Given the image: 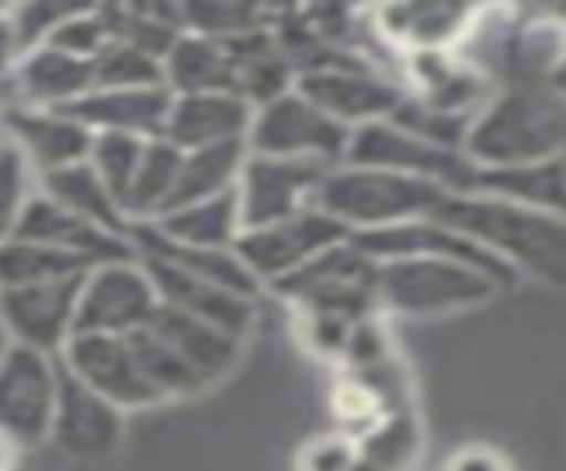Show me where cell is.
Instances as JSON below:
<instances>
[{
  "instance_id": "42",
  "label": "cell",
  "mask_w": 566,
  "mask_h": 471,
  "mask_svg": "<svg viewBox=\"0 0 566 471\" xmlns=\"http://www.w3.org/2000/svg\"><path fill=\"white\" fill-rule=\"evenodd\" d=\"M8 337H11V329H8L4 316H0V362H4V358H8V352H11V344H8Z\"/></svg>"
},
{
  "instance_id": "16",
  "label": "cell",
  "mask_w": 566,
  "mask_h": 471,
  "mask_svg": "<svg viewBox=\"0 0 566 471\" xmlns=\"http://www.w3.org/2000/svg\"><path fill=\"white\" fill-rule=\"evenodd\" d=\"M120 408L111 405L96 390L67 369L57 373V411H53V443H57L67 458L78 461H99L111 458L120 443Z\"/></svg>"
},
{
  "instance_id": "25",
  "label": "cell",
  "mask_w": 566,
  "mask_h": 471,
  "mask_svg": "<svg viewBox=\"0 0 566 471\" xmlns=\"http://www.w3.org/2000/svg\"><path fill=\"white\" fill-rule=\"evenodd\" d=\"M164 75H167V90L177 96H199V93L238 96V64L223 43L209 36L177 40L170 57L164 61Z\"/></svg>"
},
{
  "instance_id": "20",
  "label": "cell",
  "mask_w": 566,
  "mask_h": 471,
  "mask_svg": "<svg viewBox=\"0 0 566 471\" xmlns=\"http://www.w3.org/2000/svg\"><path fill=\"white\" fill-rule=\"evenodd\" d=\"M478 19V8L421 0V4H386L376 11V32L407 54L453 50L464 43Z\"/></svg>"
},
{
  "instance_id": "9",
  "label": "cell",
  "mask_w": 566,
  "mask_h": 471,
  "mask_svg": "<svg viewBox=\"0 0 566 471\" xmlns=\"http://www.w3.org/2000/svg\"><path fill=\"white\" fill-rule=\"evenodd\" d=\"M333 167L312 160H276V156L248 153L238 178V202L244 231L291 220L315 206L318 188Z\"/></svg>"
},
{
  "instance_id": "41",
  "label": "cell",
  "mask_w": 566,
  "mask_h": 471,
  "mask_svg": "<svg viewBox=\"0 0 566 471\" xmlns=\"http://www.w3.org/2000/svg\"><path fill=\"white\" fill-rule=\"evenodd\" d=\"M18 50H22V40H18L14 19L11 14H0V72H8L11 61L18 57Z\"/></svg>"
},
{
  "instance_id": "8",
  "label": "cell",
  "mask_w": 566,
  "mask_h": 471,
  "mask_svg": "<svg viewBox=\"0 0 566 471\" xmlns=\"http://www.w3.org/2000/svg\"><path fill=\"white\" fill-rule=\"evenodd\" d=\"M347 238H350V231L344 223H336L318 206H312L291 220L244 231L238 238L234 252L241 255V263L255 273V281L280 284L283 276H291L301 266H308L312 259H318L323 252L344 245Z\"/></svg>"
},
{
  "instance_id": "21",
  "label": "cell",
  "mask_w": 566,
  "mask_h": 471,
  "mask_svg": "<svg viewBox=\"0 0 566 471\" xmlns=\"http://www.w3.org/2000/svg\"><path fill=\"white\" fill-rule=\"evenodd\" d=\"M146 273L159 294V305L188 312V316L206 320L234 337H244V329L252 326V299H241L234 291L206 284L199 276L177 270L174 263H164L156 255H146Z\"/></svg>"
},
{
  "instance_id": "17",
  "label": "cell",
  "mask_w": 566,
  "mask_h": 471,
  "mask_svg": "<svg viewBox=\"0 0 566 471\" xmlns=\"http://www.w3.org/2000/svg\"><path fill=\"white\" fill-rule=\"evenodd\" d=\"M18 241H35V245L57 249L67 255H82L93 266L106 263H132V245L120 234L103 231V227L75 217L71 209L57 206L46 196H32L25 202V213L18 220Z\"/></svg>"
},
{
  "instance_id": "15",
  "label": "cell",
  "mask_w": 566,
  "mask_h": 471,
  "mask_svg": "<svg viewBox=\"0 0 566 471\" xmlns=\"http://www.w3.org/2000/svg\"><path fill=\"white\" fill-rule=\"evenodd\" d=\"M85 276L88 273L67 276V281L0 291V316H4L18 344H25L32 352H43V355L67 344L71 334H75V308L82 299Z\"/></svg>"
},
{
  "instance_id": "18",
  "label": "cell",
  "mask_w": 566,
  "mask_h": 471,
  "mask_svg": "<svg viewBox=\"0 0 566 471\" xmlns=\"http://www.w3.org/2000/svg\"><path fill=\"white\" fill-rule=\"evenodd\" d=\"M174 107V93L167 85L156 90H93L88 96L57 107L88 132H124L138 138H164Z\"/></svg>"
},
{
  "instance_id": "31",
  "label": "cell",
  "mask_w": 566,
  "mask_h": 471,
  "mask_svg": "<svg viewBox=\"0 0 566 471\" xmlns=\"http://www.w3.org/2000/svg\"><path fill=\"white\" fill-rule=\"evenodd\" d=\"M138 238H142V245L149 249V255L164 259V263H174L177 270L199 276L206 284L234 291L241 299H252L259 287L255 273L241 263V255L234 249H188V245H177V241H167L156 227L153 231H142Z\"/></svg>"
},
{
  "instance_id": "32",
  "label": "cell",
  "mask_w": 566,
  "mask_h": 471,
  "mask_svg": "<svg viewBox=\"0 0 566 471\" xmlns=\"http://www.w3.org/2000/svg\"><path fill=\"white\" fill-rule=\"evenodd\" d=\"M181 164L185 153L177 149L167 138H149L146 153H142L138 174L128 188V199H124V217H164V209L181 178Z\"/></svg>"
},
{
  "instance_id": "2",
  "label": "cell",
  "mask_w": 566,
  "mask_h": 471,
  "mask_svg": "<svg viewBox=\"0 0 566 471\" xmlns=\"http://www.w3.org/2000/svg\"><path fill=\"white\" fill-rule=\"evenodd\" d=\"M276 287L291 302H297L301 312H308L312 341L336 352V347L350 344L354 329L361 326L368 308L379 302V263L347 238L344 245L323 252L308 266L283 276Z\"/></svg>"
},
{
  "instance_id": "40",
  "label": "cell",
  "mask_w": 566,
  "mask_h": 471,
  "mask_svg": "<svg viewBox=\"0 0 566 471\" xmlns=\"http://www.w3.org/2000/svg\"><path fill=\"white\" fill-rule=\"evenodd\" d=\"M447 471H510V461L492 447H460Z\"/></svg>"
},
{
  "instance_id": "22",
  "label": "cell",
  "mask_w": 566,
  "mask_h": 471,
  "mask_svg": "<svg viewBox=\"0 0 566 471\" xmlns=\"http://www.w3.org/2000/svg\"><path fill=\"white\" fill-rule=\"evenodd\" d=\"M411 82L418 85L415 100L421 107L450 114V117H474L489 103V78L457 57L453 50H429V54H411Z\"/></svg>"
},
{
  "instance_id": "37",
  "label": "cell",
  "mask_w": 566,
  "mask_h": 471,
  "mask_svg": "<svg viewBox=\"0 0 566 471\" xmlns=\"http://www.w3.org/2000/svg\"><path fill=\"white\" fill-rule=\"evenodd\" d=\"M96 67V90H156L167 85L164 61H156L142 50L114 40L103 54L93 61Z\"/></svg>"
},
{
  "instance_id": "1",
  "label": "cell",
  "mask_w": 566,
  "mask_h": 471,
  "mask_svg": "<svg viewBox=\"0 0 566 471\" xmlns=\"http://www.w3.org/2000/svg\"><path fill=\"white\" fill-rule=\"evenodd\" d=\"M436 220L478 241L517 276L531 273L545 284H566V220L559 217L489 191H460L447 199Z\"/></svg>"
},
{
  "instance_id": "33",
  "label": "cell",
  "mask_w": 566,
  "mask_h": 471,
  "mask_svg": "<svg viewBox=\"0 0 566 471\" xmlns=\"http://www.w3.org/2000/svg\"><path fill=\"white\" fill-rule=\"evenodd\" d=\"M93 270L96 266L88 263V259L35 245V241L11 238L8 245H0V291L67 281V276H82V273H93Z\"/></svg>"
},
{
  "instance_id": "13",
  "label": "cell",
  "mask_w": 566,
  "mask_h": 471,
  "mask_svg": "<svg viewBox=\"0 0 566 471\" xmlns=\"http://www.w3.org/2000/svg\"><path fill=\"white\" fill-rule=\"evenodd\" d=\"M297 93L312 100L318 111L340 121L344 128H365L371 121H389L403 103V90L379 75L365 61L323 67V72L297 75Z\"/></svg>"
},
{
  "instance_id": "6",
  "label": "cell",
  "mask_w": 566,
  "mask_h": 471,
  "mask_svg": "<svg viewBox=\"0 0 566 471\" xmlns=\"http://www.w3.org/2000/svg\"><path fill=\"white\" fill-rule=\"evenodd\" d=\"M347 146L350 128L323 114L297 90L259 107L252 132H248V153L276 156V160H312L340 167L347 160Z\"/></svg>"
},
{
  "instance_id": "36",
  "label": "cell",
  "mask_w": 566,
  "mask_h": 471,
  "mask_svg": "<svg viewBox=\"0 0 566 471\" xmlns=\"http://www.w3.org/2000/svg\"><path fill=\"white\" fill-rule=\"evenodd\" d=\"M418 450V429L407 415L386 418L379 429L365 436L350 471H407Z\"/></svg>"
},
{
  "instance_id": "24",
  "label": "cell",
  "mask_w": 566,
  "mask_h": 471,
  "mask_svg": "<svg viewBox=\"0 0 566 471\" xmlns=\"http://www.w3.org/2000/svg\"><path fill=\"white\" fill-rule=\"evenodd\" d=\"M149 329L164 337L174 352L202 376V383H212L217 376H223L230 365L238 362V352H241V337L227 334V329L212 326L206 320H195L188 312H177L170 305L156 308Z\"/></svg>"
},
{
  "instance_id": "7",
  "label": "cell",
  "mask_w": 566,
  "mask_h": 471,
  "mask_svg": "<svg viewBox=\"0 0 566 471\" xmlns=\"http://www.w3.org/2000/svg\"><path fill=\"white\" fill-rule=\"evenodd\" d=\"M344 164L407 174V178H424V181L450 188L453 196L474 191V178H478V170L468 164L464 153L439 149L432 143H424V138L411 135L407 128L394 125V121H371L365 128H354Z\"/></svg>"
},
{
  "instance_id": "39",
  "label": "cell",
  "mask_w": 566,
  "mask_h": 471,
  "mask_svg": "<svg viewBox=\"0 0 566 471\" xmlns=\"http://www.w3.org/2000/svg\"><path fill=\"white\" fill-rule=\"evenodd\" d=\"M354 458H358V447L350 440H340V436H323L305 450V461L301 468L305 471H350Z\"/></svg>"
},
{
  "instance_id": "10",
  "label": "cell",
  "mask_w": 566,
  "mask_h": 471,
  "mask_svg": "<svg viewBox=\"0 0 566 471\" xmlns=\"http://www.w3.org/2000/svg\"><path fill=\"white\" fill-rule=\"evenodd\" d=\"M57 373L50 355L14 344L0 362V436L11 443H40L57 411Z\"/></svg>"
},
{
  "instance_id": "29",
  "label": "cell",
  "mask_w": 566,
  "mask_h": 471,
  "mask_svg": "<svg viewBox=\"0 0 566 471\" xmlns=\"http://www.w3.org/2000/svg\"><path fill=\"white\" fill-rule=\"evenodd\" d=\"M43 188H46V199L71 209V213L88 220V223L103 227V231L124 234V227H128L124 209L117 206V199L111 196V188L103 185V178L88 160L43 174Z\"/></svg>"
},
{
  "instance_id": "30",
  "label": "cell",
  "mask_w": 566,
  "mask_h": 471,
  "mask_svg": "<svg viewBox=\"0 0 566 471\" xmlns=\"http://www.w3.org/2000/svg\"><path fill=\"white\" fill-rule=\"evenodd\" d=\"M244 160H248V143H223V146L185 153L181 178H177V188H174V196L164 209V217L174 213V209L217 199V196H223V191L238 188Z\"/></svg>"
},
{
  "instance_id": "5",
  "label": "cell",
  "mask_w": 566,
  "mask_h": 471,
  "mask_svg": "<svg viewBox=\"0 0 566 471\" xmlns=\"http://www.w3.org/2000/svg\"><path fill=\"white\" fill-rule=\"evenodd\" d=\"M500 284L453 259L411 255L379 263V302L403 316H442L489 302Z\"/></svg>"
},
{
  "instance_id": "38",
  "label": "cell",
  "mask_w": 566,
  "mask_h": 471,
  "mask_svg": "<svg viewBox=\"0 0 566 471\" xmlns=\"http://www.w3.org/2000/svg\"><path fill=\"white\" fill-rule=\"evenodd\" d=\"M25 202V156L18 146H0V245L14 238Z\"/></svg>"
},
{
  "instance_id": "11",
  "label": "cell",
  "mask_w": 566,
  "mask_h": 471,
  "mask_svg": "<svg viewBox=\"0 0 566 471\" xmlns=\"http://www.w3.org/2000/svg\"><path fill=\"white\" fill-rule=\"evenodd\" d=\"M156 308L159 294L146 270L132 263H106L85 276L82 299L75 308V334L128 337L153 323Z\"/></svg>"
},
{
  "instance_id": "44",
  "label": "cell",
  "mask_w": 566,
  "mask_h": 471,
  "mask_svg": "<svg viewBox=\"0 0 566 471\" xmlns=\"http://www.w3.org/2000/svg\"><path fill=\"white\" fill-rule=\"evenodd\" d=\"M548 82H553V85H556V93H563V96H566V64H563V67H559V72H556L553 78H548Z\"/></svg>"
},
{
  "instance_id": "27",
  "label": "cell",
  "mask_w": 566,
  "mask_h": 471,
  "mask_svg": "<svg viewBox=\"0 0 566 471\" xmlns=\"http://www.w3.org/2000/svg\"><path fill=\"white\" fill-rule=\"evenodd\" d=\"M18 82H22L25 100L46 103L50 111H57V107H67V103H75L96 90V67H93V61L71 57L64 50L40 46L35 54L25 57L22 72H18Z\"/></svg>"
},
{
  "instance_id": "4",
  "label": "cell",
  "mask_w": 566,
  "mask_h": 471,
  "mask_svg": "<svg viewBox=\"0 0 566 471\" xmlns=\"http://www.w3.org/2000/svg\"><path fill=\"white\" fill-rule=\"evenodd\" d=\"M563 153V121L531 90H503L474 114L464 156L474 170H513Z\"/></svg>"
},
{
  "instance_id": "12",
  "label": "cell",
  "mask_w": 566,
  "mask_h": 471,
  "mask_svg": "<svg viewBox=\"0 0 566 471\" xmlns=\"http://www.w3.org/2000/svg\"><path fill=\"white\" fill-rule=\"evenodd\" d=\"M350 241L368 259H376V263H389V259H411V255H432V259H453V263L482 270L500 287L517 284V273H513L503 259H495L489 249H482L478 241L453 231L450 223H442L436 217L411 220V223H400V227H382V231L350 234Z\"/></svg>"
},
{
  "instance_id": "19",
  "label": "cell",
  "mask_w": 566,
  "mask_h": 471,
  "mask_svg": "<svg viewBox=\"0 0 566 471\" xmlns=\"http://www.w3.org/2000/svg\"><path fill=\"white\" fill-rule=\"evenodd\" d=\"M252 121H255L252 103L241 96H230V93L174 96L164 138L181 153L223 146V143H248Z\"/></svg>"
},
{
  "instance_id": "14",
  "label": "cell",
  "mask_w": 566,
  "mask_h": 471,
  "mask_svg": "<svg viewBox=\"0 0 566 471\" xmlns=\"http://www.w3.org/2000/svg\"><path fill=\"white\" fill-rule=\"evenodd\" d=\"M64 365L88 390H96L117 408H142L159 400V390L142 373L128 337L75 334L64 344Z\"/></svg>"
},
{
  "instance_id": "28",
  "label": "cell",
  "mask_w": 566,
  "mask_h": 471,
  "mask_svg": "<svg viewBox=\"0 0 566 471\" xmlns=\"http://www.w3.org/2000/svg\"><path fill=\"white\" fill-rule=\"evenodd\" d=\"M474 191H489V196L513 199L521 206L542 209L548 217L566 220V156L513 167V170H478Z\"/></svg>"
},
{
  "instance_id": "43",
  "label": "cell",
  "mask_w": 566,
  "mask_h": 471,
  "mask_svg": "<svg viewBox=\"0 0 566 471\" xmlns=\"http://www.w3.org/2000/svg\"><path fill=\"white\" fill-rule=\"evenodd\" d=\"M11 468V440L8 436H0V471Z\"/></svg>"
},
{
  "instance_id": "34",
  "label": "cell",
  "mask_w": 566,
  "mask_h": 471,
  "mask_svg": "<svg viewBox=\"0 0 566 471\" xmlns=\"http://www.w3.org/2000/svg\"><path fill=\"white\" fill-rule=\"evenodd\" d=\"M128 344H132V352H135V358L142 365V373H146V379L159 390V397L191 394V390L206 387L202 376L195 373L164 337L153 334L149 326H142V329H135V334H128Z\"/></svg>"
},
{
  "instance_id": "26",
  "label": "cell",
  "mask_w": 566,
  "mask_h": 471,
  "mask_svg": "<svg viewBox=\"0 0 566 471\" xmlns=\"http://www.w3.org/2000/svg\"><path fill=\"white\" fill-rule=\"evenodd\" d=\"M156 231L167 241H177V245L188 249H234L238 238L244 234L238 188L223 191L217 199L174 209V213L159 217Z\"/></svg>"
},
{
  "instance_id": "23",
  "label": "cell",
  "mask_w": 566,
  "mask_h": 471,
  "mask_svg": "<svg viewBox=\"0 0 566 471\" xmlns=\"http://www.w3.org/2000/svg\"><path fill=\"white\" fill-rule=\"evenodd\" d=\"M11 132L18 138L22 156L43 174L61 170L71 164H85L93 153V132L61 111H18L11 114Z\"/></svg>"
},
{
  "instance_id": "35",
  "label": "cell",
  "mask_w": 566,
  "mask_h": 471,
  "mask_svg": "<svg viewBox=\"0 0 566 471\" xmlns=\"http://www.w3.org/2000/svg\"><path fill=\"white\" fill-rule=\"evenodd\" d=\"M149 138L138 135H124V132H99L93 138V153H88V164L96 167V174L103 178V185L111 188V196L117 199V206L124 209V199H128V188L138 174L142 153H146Z\"/></svg>"
},
{
  "instance_id": "3",
  "label": "cell",
  "mask_w": 566,
  "mask_h": 471,
  "mask_svg": "<svg viewBox=\"0 0 566 471\" xmlns=\"http://www.w3.org/2000/svg\"><path fill=\"white\" fill-rule=\"evenodd\" d=\"M450 196H453L450 188L424 178L340 164L326 174V181L315 196V206L336 223H344L350 234H365V231H382V227H400L411 220L436 217Z\"/></svg>"
}]
</instances>
